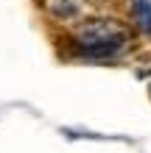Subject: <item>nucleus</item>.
I'll list each match as a JSON object with an SVG mask.
<instances>
[{"label": "nucleus", "instance_id": "nucleus-1", "mask_svg": "<svg viewBox=\"0 0 151 153\" xmlns=\"http://www.w3.org/2000/svg\"><path fill=\"white\" fill-rule=\"evenodd\" d=\"M73 42L76 50L84 59H118L131 42V31L118 17H84L73 25Z\"/></svg>", "mask_w": 151, "mask_h": 153}, {"label": "nucleus", "instance_id": "nucleus-3", "mask_svg": "<svg viewBox=\"0 0 151 153\" xmlns=\"http://www.w3.org/2000/svg\"><path fill=\"white\" fill-rule=\"evenodd\" d=\"M78 3H81L87 11H90V8H104V6H109L112 0H78Z\"/></svg>", "mask_w": 151, "mask_h": 153}, {"label": "nucleus", "instance_id": "nucleus-2", "mask_svg": "<svg viewBox=\"0 0 151 153\" xmlns=\"http://www.w3.org/2000/svg\"><path fill=\"white\" fill-rule=\"evenodd\" d=\"M45 8H48V14L53 20L67 22V25H76L78 20L87 17V8L78 0H45Z\"/></svg>", "mask_w": 151, "mask_h": 153}]
</instances>
